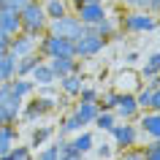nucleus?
<instances>
[{
  "instance_id": "6e6552de",
  "label": "nucleus",
  "mask_w": 160,
  "mask_h": 160,
  "mask_svg": "<svg viewBox=\"0 0 160 160\" xmlns=\"http://www.w3.org/2000/svg\"><path fill=\"white\" fill-rule=\"evenodd\" d=\"M136 125H138V133L147 136L149 141H158L160 138V111H138V117H136Z\"/></svg>"
},
{
  "instance_id": "9d476101",
  "label": "nucleus",
  "mask_w": 160,
  "mask_h": 160,
  "mask_svg": "<svg viewBox=\"0 0 160 160\" xmlns=\"http://www.w3.org/2000/svg\"><path fill=\"white\" fill-rule=\"evenodd\" d=\"M8 52L14 57H25V54H33L38 52V35H30V33H17L11 38V46Z\"/></svg>"
},
{
  "instance_id": "2f4dec72",
  "label": "nucleus",
  "mask_w": 160,
  "mask_h": 160,
  "mask_svg": "<svg viewBox=\"0 0 160 160\" xmlns=\"http://www.w3.org/2000/svg\"><path fill=\"white\" fill-rule=\"evenodd\" d=\"M79 101H84V103H98V98H101V90H95V87H82L79 90V95H76Z\"/></svg>"
},
{
  "instance_id": "4468645a",
  "label": "nucleus",
  "mask_w": 160,
  "mask_h": 160,
  "mask_svg": "<svg viewBox=\"0 0 160 160\" xmlns=\"http://www.w3.org/2000/svg\"><path fill=\"white\" fill-rule=\"evenodd\" d=\"M0 30L6 35H14L17 33H22V19H19V11H14V8H0Z\"/></svg>"
},
{
  "instance_id": "0eeeda50",
  "label": "nucleus",
  "mask_w": 160,
  "mask_h": 160,
  "mask_svg": "<svg viewBox=\"0 0 160 160\" xmlns=\"http://www.w3.org/2000/svg\"><path fill=\"white\" fill-rule=\"evenodd\" d=\"M84 30H87V25H82V19L76 17L73 11L60 19H49V27H46V33H54L60 38H71V41H76Z\"/></svg>"
},
{
  "instance_id": "f3484780",
  "label": "nucleus",
  "mask_w": 160,
  "mask_h": 160,
  "mask_svg": "<svg viewBox=\"0 0 160 160\" xmlns=\"http://www.w3.org/2000/svg\"><path fill=\"white\" fill-rule=\"evenodd\" d=\"M68 141H71V147H73L76 152L90 155V152H92V147H95V136H92V130H84V128H82V130H76Z\"/></svg>"
},
{
  "instance_id": "f704fd0d",
  "label": "nucleus",
  "mask_w": 160,
  "mask_h": 160,
  "mask_svg": "<svg viewBox=\"0 0 160 160\" xmlns=\"http://www.w3.org/2000/svg\"><path fill=\"white\" fill-rule=\"evenodd\" d=\"M117 160H144V149L141 147H130V149H122Z\"/></svg>"
},
{
  "instance_id": "a211bd4d",
  "label": "nucleus",
  "mask_w": 160,
  "mask_h": 160,
  "mask_svg": "<svg viewBox=\"0 0 160 160\" xmlns=\"http://www.w3.org/2000/svg\"><path fill=\"white\" fill-rule=\"evenodd\" d=\"M71 111H73V117L82 122V128H87V125H92L95 114H98L101 109H98V103H84V101H79Z\"/></svg>"
},
{
  "instance_id": "dca6fc26",
  "label": "nucleus",
  "mask_w": 160,
  "mask_h": 160,
  "mask_svg": "<svg viewBox=\"0 0 160 160\" xmlns=\"http://www.w3.org/2000/svg\"><path fill=\"white\" fill-rule=\"evenodd\" d=\"M30 79H33L35 87H52V84H57V76H54V71L49 68V62H46V60H41V62L33 68Z\"/></svg>"
},
{
  "instance_id": "1a4fd4ad",
  "label": "nucleus",
  "mask_w": 160,
  "mask_h": 160,
  "mask_svg": "<svg viewBox=\"0 0 160 160\" xmlns=\"http://www.w3.org/2000/svg\"><path fill=\"white\" fill-rule=\"evenodd\" d=\"M73 14L82 19V25H87V27L98 25L103 17H109V11H106V6H103V0H92V3H84V6H76Z\"/></svg>"
},
{
  "instance_id": "7c9ffc66",
  "label": "nucleus",
  "mask_w": 160,
  "mask_h": 160,
  "mask_svg": "<svg viewBox=\"0 0 160 160\" xmlns=\"http://www.w3.org/2000/svg\"><path fill=\"white\" fill-rule=\"evenodd\" d=\"M92 152H95V158H98V160H111L114 155H117V147H114L111 141H101V144L95 141Z\"/></svg>"
},
{
  "instance_id": "20e7f679",
  "label": "nucleus",
  "mask_w": 160,
  "mask_h": 160,
  "mask_svg": "<svg viewBox=\"0 0 160 160\" xmlns=\"http://www.w3.org/2000/svg\"><path fill=\"white\" fill-rule=\"evenodd\" d=\"M38 54L43 60H49V57H73V41L71 38H60L54 33H43L38 38Z\"/></svg>"
},
{
  "instance_id": "ddd939ff",
  "label": "nucleus",
  "mask_w": 160,
  "mask_h": 160,
  "mask_svg": "<svg viewBox=\"0 0 160 160\" xmlns=\"http://www.w3.org/2000/svg\"><path fill=\"white\" fill-rule=\"evenodd\" d=\"M84 82H87L84 73H82V71H73V73H65V76L57 79V90L65 95V98H76L79 90L84 87Z\"/></svg>"
},
{
  "instance_id": "4be33fe9",
  "label": "nucleus",
  "mask_w": 160,
  "mask_h": 160,
  "mask_svg": "<svg viewBox=\"0 0 160 160\" xmlns=\"http://www.w3.org/2000/svg\"><path fill=\"white\" fill-rule=\"evenodd\" d=\"M14 76H17V57H14L11 52H6V54L0 57V84L11 82Z\"/></svg>"
},
{
  "instance_id": "39448f33",
  "label": "nucleus",
  "mask_w": 160,
  "mask_h": 160,
  "mask_svg": "<svg viewBox=\"0 0 160 160\" xmlns=\"http://www.w3.org/2000/svg\"><path fill=\"white\" fill-rule=\"evenodd\" d=\"M109 136L117 149H130V147H138V141H141L136 119H117V125L109 130Z\"/></svg>"
},
{
  "instance_id": "a878e982",
  "label": "nucleus",
  "mask_w": 160,
  "mask_h": 160,
  "mask_svg": "<svg viewBox=\"0 0 160 160\" xmlns=\"http://www.w3.org/2000/svg\"><path fill=\"white\" fill-rule=\"evenodd\" d=\"M92 125L98 128L101 133H109L111 128L117 125V114H114V111H109V109H101V111H98V114H95Z\"/></svg>"
},
{
  "instance_id": "412c9836",
  "label": "nucleus",
  "mask_w": 160,
  "mask_h": 160,
  "mask_svg": "<svg viewBox=\"0 0 160 160\" xmlns=\"http://www.w3.org/2000/svg\"><path fill=\"white\" fill-rule=\"evenodd\" d=\"M41 3H43V11H46L49 19H60L65 14H71V3L68 0H41Z\"/></svg>"
},
{
  "instance_id": "cd10ccee",
  "label": "nucleus",
  "mask_w": 160,
  "mask_h": 160,
  "mask_svg": "<svg viewBox=\"0 0 160 160\" xmlns=\"http://www.w3.org/2000/svg\"><path fill=\"white\" fill-rule=\"evenodd\" d=\"M0 160H33V149H30V144H27V147L14 144L6 155H0Z\"/></svg>"
},
{
  "instance_id": "e433bc0d",
  "label": "nucleus",
  "mask_w": 160,
  "mask_h": 160,
  "mask_svg": "<svg viewBox=\"0 0 160 160\" xmlns=\"http://www.w3.org/2000/svg\"><path fill=\"white\" fill-rule=\"evenodd\" d=\"M149 109L152 111H160V87L152 90V101H149Z\"/></svg>"
},
{
  "instance_id": "423d86ee",
  "label": "nucleus",
  "mask_w": 160,
  "mask_h": 160,
  "mask_svg": "<svg viewBox=\"0 0 160 160\" xmlns=\"http://www.w3.org/2000/svg\"><path fill=\"white\" fill-rule=\"evenodd\" d=\"M22 106H25V101L11 92L8 82L0 84V125H14L22 114Z\"/></svg>"
},
{
  "instance_id": "9b49d317",
  "label": "nucleus",
  "mask_w": 160,
  "mask_h": 160,
  "mask_svg": "<svg viewBox=\"0 0 160 160\" xmlns=\"http://www.w3.org/2000/svg\"><path fill=\"white\" fill-rule=\"evenodd\" d=\"M111 84H114L117 92H136L144 82H141V73H138V71L125 68V71H119V73L114 76V82H111Z\"/></svg>"
},
{
  "instance_id": "c85d7f7f",
  "label": "nucleus",
  "mask_w": 160,
  "mask_h": 160,
  "mask_svg": "<svg viewBox=\"0 0 160 160\" xmlns=\"http://www.w3.org/2000/svg\"><path fill=\"white\" fill-rule=\"evenodd\" d=\"M76 130H82V122L73 117V111H68L65 117L60 119V136H73Z\"/></svg>"
},
{
  "instance_id": "4c0bfd02",
  "label": "nucleus",
  "mask_w": 160,
  "mask_h": 160,
  "mask_svg": "<svg viewBox=\"0 0 160 160\" xmlns=\"http://www.w3.org/2000/svg\"><path fill=\"white\" fill-rule=\"evenodd\" d=\"M8 46H11V35H6L3 30H0V57L8 52Z\"/></svg>"
},
{
  "instance_id": "37998d69",
  "label": "nucleus",
  "mask_w": 160,
  "mask_h": 160,
  "mask_svg": "<svg viewBox=\"0 0 160 160\" xmlns=\"http://www.w3.org/2000/svg\"><path fill=\"white\" fill-rule=\"evenodd\" d=\"M0 8H3V0H0Z\"/></svg>"
},
{
  "instance_id": "6ab92c4d",
  "label": "nucleus",
  "mask_w": 160,
  "mask_h": 160,
  "mask_svg": "<svg viewBox=\"0 0 160 160\" xmlns=\"http://www.w3.org/2000/svg\"><path fill=\"white\" fill-rule=\"evenodd\" d=\"M8 84H11V92L19 95L22 101H25V98H30V95L35 92V84H33V79H30V76H14Z\"/></svg>"
},
{
  "instance_id": "58836bf2",
  "label": "nucleus",
  "mask_w": 160,
  "mask_h": 160,
  "mask_svg": "<svg viewBox=\"0 0 160 160\" xmlns=\"http://www.w3.org/2000/svg\"><path fill=\"white\" fill-rule=\"evenodd\" d=\"M122 6H128V8H147V3L149 0H119Z\"/></svg>"
},
{
  "instance_id": "bb28decb",
  "label": "nucleus",
  "mask_w": 160,
  "mask_h": 160,
  "mask_svg": "<svg viewBox=\"0 0 160 160\" xmlns=\"http://www.w3.org/2000/svg\"><path fill=\"white\" fill-rule=\"evenodd\" d=\"M54 144H57V155H60V160H84V158H87V155L76 152L73 147H71V141H68L65 136H60Z\"/></svg>"
},
{
  "instance_id": "7ed1b4c3",
  "label": "nucleus",
  "mask_w": 160,
  "mask_h": 160,
  "mask_svg": "<svg viewBox=\"0 0 160 160\" xmlns=\"http://www.w3.org/2000/svg\"><path fill=\"white\" fill-rule=\"evenodd\" d=\"M106 43L109 41H106L103 35H98L92 27H87L84 33L73 41V57L76 60H92V57H98V54L106 49Z\"/></svg>"
},
{
  "instance_id": "aec40b11",
  "label": "nucleus",
  "mask_w": 160,
  "mask_h": 160,
  "mask_svg": "<svg viewBox=\"0 0 160 160\" xmlns=\"http://www.w3.org/2000/svg\"><path fill=\"white\" fill-rule=\"evenodd\" d=\"M138 73H141V82H149L152 76L160 73V49L152 52V54H147V60H144V65H141Z\"/></svg>"
},
{
  "instance_id": "c9c22d12",
  "label": "nucleus",
  "mask_w": 160,
  "mask_h": 160,
  "mask_svg": "<svg viewBox=\"0 0 160 160\" xmlns=\"http://www.w3.org/2000/svg\"><path fill=\"white\" fill-rule=\"evenodd\" d=\"M27 6V0H3V8H14V11H22Z\"/></svg>"
},
{
  "instance_id": "393cba45",
  "label": "nucleus",
  "mask_w": 160,
  "mask_h": 160,
  "mask_svg": "<svg viewBox=\"0 0 160 160\" xmlns=\"http://www.w3.org/2000/svg\"><path fill=\"white\" fill-rule=\"evenodd\" d=\"M41 54L38 52H33V54H25V57H17V76H30L33 73V68L41 62Z\"/></svg>"
},
{
  "instance_id": "473e14b6",
  "label": "nucleus",
  "mask_w": 160,
  "mask_h": 160,
  "mask_svg": "<svg viewBox=\"0 0 160 160\" xmlns=\"http://www.w3.org/2000/svg\"><path fill=\"white\" fill-rule=\"evenodd\" d=\"M35 160H60L57 144H43L41 149H38V155H35Z\"/></svg>"
},
{
  "instance_id": "5701e85b",
  "label": "nucleus",
  "mask_w": 160,
  "mask_h": 160,
  "mask_svg": "<svg viewBox=\"0 0 160 160\" xmlns=\"http://www.w3.org/2000/svg\"><path fill=\"white\" fill-rule=\"evenodd\" d=\"M19 141V130L14 125H0V155H6V152Z\"/></svg>"
},
{
  "instance_id": "c756f323",
  "label": "nucleus",
  "mask_w": 160,
  "mask_h": 160,
  "mask_svg": "<svg viewBox=\"0 0 160 160\" xmlns=\"http://www.w3.org/2000/svg\"><path fill=\"white\" fill-rule=\"evenodd\" d=\"M92 30L109 41V38H114V33H117V25H114V19H111V17H103L98 25H92Z\"/></svg>"
},
{
  "instance_id": "72a5a7b5",
  "label": "nucleus",
  "mask_w": 160,
  "mask_h": 160,
  "mask_svg": "<svg viewBox=\"0 0 160 160\" xmlns=\"http://www.w3.org/2000/svg\"><path fill=\"white\" fill-rule=\"evenodd\" d=\"M141 149H144V160H160V138L158 141H149Z\"/></svg>"
},
{
  "instance_id": "f257e3e1",
  "label": "nucleus",
  "mask_w": 160,
  "mask_h": 160,
  "mask_svg": "<svg viewBox=\"0 0 160 160\" xmlns=\"http://www.w3.org/2000/svg\"><path fill=\"white\" fill-rule=\"evenodd\" d=\"M19 19H22V33H30V35H38L41 38L49 27V17L43 11V3L41 0H27V6L19 11Z\"/></svg>"
},
{
  "instance_id": "a19ab883",
  "label": "nucleus",
  "mask_w": 160,
  "mask_h": 160,
  "mask_svg": "<svg viewBox=\"0 0 160 160\" xmlns=\"http://www.w3.org/2000/svg\"><path fill=\"white\" fill-rule=\"evenodd\" d=\"M144 11H149V14H155V17H158V14H160V0H149Z\"/></svg>"
},
{
  "instance_id": "f8f14e48",
  "label": "nucleus",
  "mask_w": 160,
  "mask_h": 160,
  "mask_svg": "<svg viewBox=\"0 0 160 160\" xmlns=\"http://www.w3.org/2000/svg\"><path fill=\"white\" fill-rule=\"evenodd\" d=\"M138 103H136L133 92H117V106H114V114L117 119H136L138 117Z\"/></svg>"
},
{
  "instance_id": "2eb2a0df",
  "label": "nucleus",
  "mask_w": 160,
  "mask_h": 160,
  "mask_svg": "<svg viewBox=\"0 0 160 160\" xmlns=\"http://www.w3.org/2000/svg\"><path fill=\"white\" fill-rule=\"evenodd\" d=\"M46 62H49V68L54 71L57 79L65 73H73V71H82V60H76V57H49Z\"/></svg>"
},
{
  "instance_id": "f03ea898",
  "label": "nucleus",
  "mask_w": 160,
  "mask_h": 160,
  "mask_svg": "<svg viewBox=\"0 0 160 160\" xmlns=\"http://www.w3.org/2000/svg\"><path fill=\"white\" fill-rule=\"evenodd\" d=\"M119 27H122L125 33H130V35H144V33L158 30L160 22H158V17H155V14H149V11H144V8H130L125 17L119 19Z\"/></svg>"
},
{
  "instance_id": "b1692460",
  "label": "nucleus",
  "mask_w": 160,
  "mask_h": 160,
  "mask_svg": "<svg viewBox=\"0 0 160 160\" xmlns=\"http://www.w3.org/2000/svg\"><path fill=\"white\" fill-rule=\"evenodd\" d=\"M52 136H54V128H52V125L33 128V133H30V149H41V147L49 141Z\"/></svg>"
},
{
  "instance_id": "ea45409f",
  "label": "nucleus",
  "mask_w": 160,
  "mask_h": 160,
  "mask_svg": "<svg viewBox=\"0 0 160 160\" xmlns=\"http://www.w3.org/2000/svg\"><path fill=\"white\" fill-rule=\"evenodd\" d=\"M138 60H141V54H138V52H128V54H125V65H128V68H133Z\"/></svg>"
},
{
  "instance_id": "79ce46f5",
  "label": "nucleus",
  "mask_w": 160,
  "mask_h": 160,
  "mask_svg": "<svg viewBox=\"0 0 160 160\" xmlns=\"http://www.w3.org/2000/svg\"><path fill=\"white\" fill-rule=\"evenodd\" d=\"M68 3H71V6L76 8V6H84V3H92V0H68Z\"/></svg>"
}]
</instances>
